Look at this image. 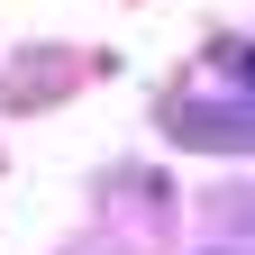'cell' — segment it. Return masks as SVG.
<instances>
[{"label": "cell", "instance_id": "6da1fadb", "mask_svg": "<svg viewBox=\"0 0 255 255\" xmlns=\"http://www.w3.org/2000/svg\"><path fill=\"white\" fill-rule=\"evenodd\" d=\"M246 82H255V55H246Z\"/></svg>", "mask_w": 255, "mask_h": 255}]
</instances>
